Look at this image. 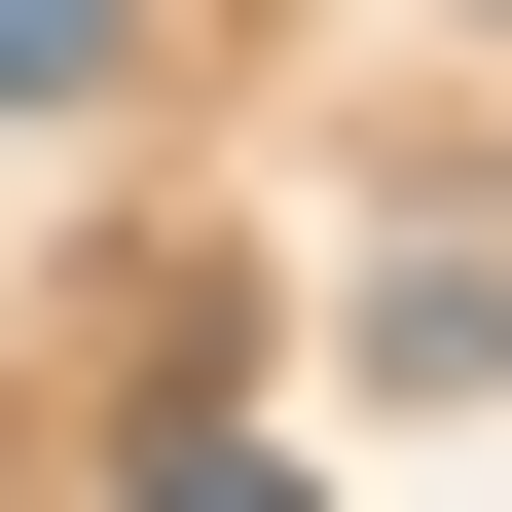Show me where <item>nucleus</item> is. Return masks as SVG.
I'll use <instances>...</instances> for the list:
<instances>
[{"label":"nucleus","mask_w":512,"mask_h":512,"mask_svg":"<svg viewBox=\"0 0 512 512\" xmlns=\"http://www.w3.org/2000/svg\"><path fill=\"white\" fill-rule=\"evenodd\" d=\"M110 37H147V0H0V110H110Z\"/></svg>","instance_id":"nucleus-1"},{"label":"nucleus","mask_w":512,"mask_h":512,"mask_svg":"<svg viewBox=\"0 0 512 512\" xmlns=\"http://www.w3.org/2000/svg\"><path fill=\"white\" fill-rule=\"evenodd\" d=\"M147 512H293V439H183V476H147Z\"/></svg>","instance_id":"nucleus-2"}]
</instances>
